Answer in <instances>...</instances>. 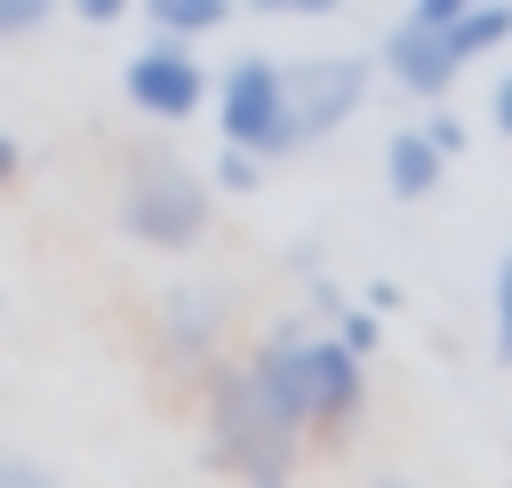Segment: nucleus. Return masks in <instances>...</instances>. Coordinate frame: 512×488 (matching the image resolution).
<instances>
[{
	"label": "nucleus",
	"mask_w": 512,
	"mask_h": 488,
	"mask_svg": "<svg viewBox=\"0 0 512 488\" xmlns=\"http://www.w3.org/2000/svg\"><path fill=\"white\" fill-rule=\"evenodd\" d=\"M248 384L296 424V432H320V440H336V432H352L360 424V408H368V376H360V352L336 336V328H272L248 360Z\"/></svg>",
	"instance_id": "nucleus-1"
},
{
	"label": "nucleus",
	"mask_w": 512,
	"mask_h": 488,
	"mask_svg": "<svg viewBox=\"0 0 512 488\" xmlns=\"http://www.w3.org/2000/svg\"><path fill=\"white\" fill-rule=\"evenodd\" d=\"M200 432H208V464L232 472L240 488H296L304 432L248 384V368H216V376H208Z\"/></svg>",
	"instance_id": "nucleus-2"
},
{
	"label": "nucleus",
	"mask_w": 512,
	"mask_h": 488,
	"mask_svg": "<svg viewBox=\"0 0 512 488\" xmlns=\"http://www.w3.org/2000/svg\"><path fill=\"white\" fill-rule=\"evenodd\" d=\"M208 208H216V184L192 176L176 152H136L128 176H120V232L136 248H160V256H184L208 240Z\"/></svg>",
	"instance_id": "nucleus-3"
},
{
	"label": "nucleus",
	"mask_w": 512,
	"mask_h": 488,
	"mask_svg": "<svg viewBox=\"0 0 512 488\" xmlns=\"http://www.w3.org/2000/svg\"><path fill=\"white\" fill-rule=\"evenodd\" d=\"M368 56H288L280 64V152L336 136L368 104Z\"/></svg>",
	"instance_id": "nucleus-4"
},
{
	"label": "nucleus",
	"mask_w": 512,
	"mask_h": 488,
	"mask_svg": "<svg viewBox=\"0 0 512 488\" xmlns=\"http://www.w3.org/2000/svg\"><path fill=\"white\" fill-rule=\"evenodd\" d=\"M208 112H216V136L256 152V160H280V56H232L224 72H208Z\"/></svg>",
	"instance_id": "nucleus-5"
},
{
	"label": "nucleus",
	"mask_w": 512,
	"mask_h": 488,
	"mask_svg": "<svg viewBox=\"0 0 512 488\" xmlns=\"http://www.w3.org/2000/svg\"><path fill=\"white\" fill-rule=\"evenodd\" d=\"M120 96H128L144 120L176 128V120L208 112V64L192 56V40H168V32H152V40H144V48L120 64Z\"/></svg>",
	"instance_id": "nucleus-6"
},
{
	"label": "nucleus",
	"mask_w": 512,
	"mask_h": 488,
	"mask_svg": "<svg viewBox=\"0 0 512 488\" xmlns=\"http://www.w3.org/2000/svg\"><path fill=\"white\" fill-rule=\"evenodd\" d=\"M224 328H232V296H224V288H200V280H176V288L160 296V312H152V344H160V360L184 368V376L216 360Z\"/></svg>",
	"instance_id": "nucleus-7"
},
{
	"label": "nucleus",
	"mask_w": 512,
	"mask_h": 488,
	"mask_svg": "<svg viewBox=\"0 0 512 488\" xmlns=\"http://www.w3.org/2000/svg\"><path fill=\"white\" fill-rule=\"evenodd\" d=\"M376 64H384L416 104H440V96H448V80L464 72V48H456V32H448V24H416V16H400V24L384 32Z\"/></svg>",
	"instance_id": "nucleus-8"
},
{
	"label": "nucleus",
	"mask_w": 512,
	"mask_h": 488,
	"mask_svg": "<svg viewBox=\"0 0 512 488\" xmlns=\"http://www.w3.org/2000/svg\"><path fill=\"white\" fill-rule=\"evenodd\" d=\"M440 176H448V152H440L424 128H400V136L384 144V192H392V200H432Z\"/></svg>",
	"instance_id": "nucleus-9"
},
{
	"label": "nucleus",
	"mask_w": 512,
	"mask_h": 488,
	"mask_svg": "<svg viewBox=\"0 0 512 488\" xmlns=\"http://www.w3.org/2000/svg\"><path fill=\"white\" fill-rule=\"evenodd\" d=\"M144 16H152V32H168V40H208V32H224L232 24V8L240 0H136Z\"/></svg>",
	"instance_id": "nucleus-10"
},
{
	"label": "nucleus",
	"mask_w": 512,
	"mask_h": 488,
	"mask_svg": "<svg viewBox=\"0 0 512 488\" xmlns=\"http://www.w3.org/2000/svg\"><path fill=\"white\" fill-rule=\"evenodd\" d=\"M208 184H216V192H256V184H264V160H256V152H240V144H224Z\"/></svg>",
	"instance_id": "nucleus-11"
},
{
	"label": "nucleus",
	"mask_w": 512,
	"mask_h": 488,
	"mask_svg": "<svg viewBox=\"0 0 512 488\" xmlns=\"http://www.w3.org/2000/svg\"><path fill=\"white\" fill-rule=\"evenodd\" d=\"M488 328H496V360H512V256L496 264V296H488Z\"/></svg>",
	"instance_id": "nucleus-12"
},
{
	"label": "nucleus",
	"mask_w": 512,
	"mask_h": 488,
	"mask_svg": "<svg viewBox=\"0 0 512 488\" xmlns=\"http://www.w3.org/2000/svg\"><path fill=\"white\" fill-rule=\"evenodd\" d=\"M328 320H336V336H344V344H352V352H360V360H368V352H376V336H384V328H376V312H368V304H360V312H352V304H336V312H328Z\"/></svg>",
	"instance_id": "nucleus-13"
},
{
	"label": "nucleus",
	"mask_w": 512,
	"mask_h": 488,
	"mask_svg": "<svg viewBox=\"0 0 512 488\" xmlns=\"http://www.w3.org/2000/svg\"><path fill=\"white\" fill-rule=\"evenodd\" d=\"M56 16V0H0V40H24Z\"/></svg>",
	"instance_id": "nucleus-14"
},
{
	"label": "nucleus",
	"mask_w": 512,
	"mask_h": 488,
	"mask_svg": "<svg viewBox=\"0 0 512 488\" xmlns=\"http://www.w3.org/2000/svg\"><path fill=\"white\" fill-rule=\"evenodd\" d=\"M424 136H432V144H440V152H448V160H456V152H464V120H456V112H448V104H432V112H424Z\"/></svg>",
	"instance_id": "nucleus-15"
},
{
	"label": "nucleus",
	"mask_w": 512,
	"mask_h": 488,
	"mask_svg": "<svg viewBox=\"0 0 512 488\" xmlns=\"http://www.w3.org/2000/svg\"><path fill=\"white\" fill-rule=\"evenodd\" d=\"M240 8H256V16H336L344 0H240Z\"/></svg>",
	"instance_id": "nucleus-16"
},
{
	"label": "nucleus",
	"mask_w": 512,
	"mask_h": 488,
	"mask_svg": "<svg viewBox=\"0 0 512 488\" xmlns=\"http://www.w3.org/2000/svg\"><path fill=\"white\" fill-rule=\"evenodd\" d=\"M64 8H72L80 24H120V16H128L136 0H64Z\"/></svg>",
	"instance_id": "nucleus-17"
},
{
	"label": "nucleus",
	"mask_w": 512,
	"mask_h": 488,
	"mask_svg": "<svg viewBox=\"0 0 512 488\" xmlns=\"http://www.w3.org/2000/svg\"><path fill=\"white\" fill-rule=\"evenodd\" d=\"M464 8H472V0H408L416 24H448V16H464Z\"/></svg>",
	"instance_id": "nucleus-18"
},
{
	"label": "nucleus",
	"mask_w": 512,
	"mask_h": 488,
	"mask_svg": "<svg viewBox=\"0 0 512 488\" xmlns=\"http://www.w3.org/2000/svg\"><path fill=\"white\" fill-rule=\"evenodd\" d=\"M488 120H496V128H504V136H512V72H504V80H496V88H488Z\"/></svg>",
	"instance_id": "nucleus-19"
},
{
	"label": "nucleus",
	"mask_w": 512,
	"mask_h": 488,
	"mask_svg": "<svg viewBox=\"0 0 512 488\" xmlns=\"http://www.w3.org/2000/svg\"><path fill=\"white\" fill-rule=\"evenodd\" d=\"M16 176H24V144L0 128V184H16Z\"/></svg>",
	"instance_id": "nucleus-20"
},
{
	"label": "nucleus",
	"mask_w": 512,
	"mask_h": 488,
	"mask_svg": "<svg viewBox=\"0 0 512 488\" xmlns=\"http://www.w3.org/2000/svg\"><path fill=\"white\" fill-rule=\"evenodd\" d=\"M376 488H408V480H376Z\"/></svg>",
	"instance_id": "nucleus-21"
}]
</instances>
